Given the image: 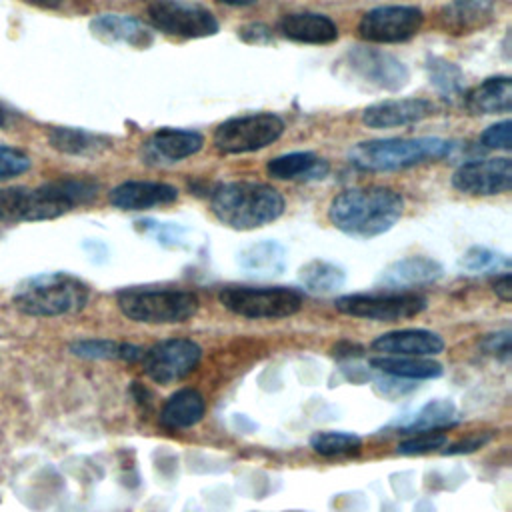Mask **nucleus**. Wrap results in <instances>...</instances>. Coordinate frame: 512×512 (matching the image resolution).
<instances>
[{
    "instance_id": "12",
    "label": "nucleus",
    "mask_w": 512,
    "mask_h": 512,
    "mask_svg": "<svg viewBox=\"0 0 512 512\" xmlns=\"http://www.w3.org/2000/svg\"><path fill=\"white\" fill-rule=\"evenodd\" d=\"M202 348L190 338L160 340L142 352V370L156 384H174L196 370Z\"/></svg>"
},
{
    "instance_id": "29",
    "label": "nucleus",
    "mask_w": 512,
    "mask_h": 512,
    "mask_svg": "<svg viewBox=\"0 0 512 512\" xmlns=\"http://www.w3.org/2000/svg\"><path fill=\"white\" fill-rule=\"evenodd\" d=\"M242 270L254 276H274L286 268V248L274 240H260L238 252Z\"/></svg>"
},
{
    "instance_id": "16",
    "label": "nucleus",
    "mask_w": 512,
    "mask_h": 512,
    "mask_svg": "<svg viewBox=\"0 0 512 512\" xmlns=\"http://www.w3.org/2000/svg\"><path fill=\"white\" fill-rule=\"evenodd\" d=\"M204 146V136L196 130L160 128L142 144V160L148 164H174L194 156Z\"/></svg>"
},
{
    "instance_id": "4",
    "label": "nucleus",
    "mask_w": 512,
    "mask_h": 512,
    "mask_svg": "<svg viewBox=\"0 0 512 512\" xmlns=\"http://www.w3.org/2000/svg\"><path fill=\"white\" fill-rule=\"evenodd\" d=\"M90 298V288L66 272L38 274L24 280L14 292V306L38 318H54L80 312Z\"/></svg>"
},
{
    "instance_id": "31",
    "label": "nucleus",
    "mask_w": 512,
    "mask_h": 512,
    "mask_svg": "<svg viewBox=\"0 0 512 512\" xmlns=\"http://www.w3.org/2000/svg\"><path fill=\"white\" fill-rule=\"evenodd\" d=\"M310 448L324 456V458H336V456H352L358 454L362 448V438L354 432H342V430H318L310 436Z\"/></svg>"
},
{
    "instance_id": "33",
    "label": "nucleus",
    "mask_w": 512,
    "mask_h": 512,
    "mask_svg": "<svg viewBox=\"0 0 512 512\" xmlns=\"http://www.w3.org/2000/svg\"><path fill=\"white\" fill-rule=\"evenodd\" d=\"M460 266L468 272H498V270L508 272L510 258L486 246H472L462 254Z\"/></svg>"
},
{
    "instance_id": "37",
    "label": "nucleus",
    "mask_w": 512,
    "mask_h": 512,
    "mask_svg": "<svg viewBox=\"0 0 512 512\" xmlns=\"http://www.w3.org/2000/svg\"><path fill=\"white\" fill-rule=\"evenodd\" d=\"M30 168V158L12 146L0 144V182L24 174Z\"/></svg>"
},
{
    "instance_id": "17",
    "label": "nucleus",
    "mask_w": 512,
    "mask_h": 512,
    "mask_svg": "<svg viewBox=\"0 0 512 512\" xmlns=\"http://www.w3.org/2000/svg\"><path fill=\"white\" fill-rule=\"evenodd\" d=\"M434 104L426 98H388L370 104L362 112V122L374 130L410 126L434 114Z\"/></svg>"
},
{
    "instance_id": "15",
    "label": "nucleus",
    "mask_w": 512,
    "mask_h": 512,
    "mask_svg": "<svg viewBox=\"0 0 512 512\" xmlns=\"http://www.w3.org/2000/svg\"><path fill=\"white\" fill-rule=\"evenodd\" d=\"M492 0H450L436 12V28L450 36H466L484 30L494 22Z\"/></svg>"
},
{
    "instance_id": "11",
    "label": "nucleus",
    "mask_w": 512,
    "mask_h": 512,
    "mask_svg": "<svg viewBox=\"0 0 512 512\" xmlns=\"http://www.w3.org/2000/svg\"><path fill=\"white\" fill-rule=\"evenodd\" d=\"M146 16L156 30L176 38H206L218 32L216 16L192 0H152Z\"/></svg>"
},
{
    "instance_id": "19",
    "label": "nucleus",
    "mask_w": 512,
    "mask_h": 512,
    "mask_svg": "<svg viewBox=\"0 0 512 512\" xmlns=\"http://www.w3.org/2000/svg\"><path fill=\"white\" fill-rule=\"evenodd\" d=\"M108 200L118 210L142 212L156 206H166L178 200V190L166 182L126 180L110 190Z\"/></svg>"
},
{
    "instance_id": "13",
    "label": "nucleus",
    "mask_w": 512,
    "mask_h": 512,
    "mask_svg": "<svg viewBox=\"0 0 512 512\" xmlns=\"http://www.w3.org/2000/svg\"><path fill=\"white\" fill-rule=\"evenodd\" d=\"M424 24V14L416 6L388 4L362 14L358 34L372 44H398L414 38Z\"/></svg>"
},
{
    "instance_id": "3",
    "label": "nucleus",
    "mask_w": 512,
    "mask_h": 512,
    "mask_svg": "<svg viewBox=\"0 0 512 512\" xmlns=\"http://www.w3.org/2000/svg\"><path fill=\"white\" fill-rule=\"evenodd\" d=\"M450 152V142L438 136L382 138L358 142L348 150V160L360 170L392 172L416 164L434 162Z\"/></svg>"
},
{
    "instance_id": "8",
    "label": "nucleus",
    "mask_w": 512,
    "mask_h": 512,
    "mask_svg": "<svg viewBox=\"0 0 512 512\" xmlns=\"http://www.w3.org/2000/svg\"><path fill=\"white\" fill-rule=\"evenodd\" d=\"M336 310L374 322H396L422 314L428 306L424 294L416 290H382V292H356L336 298Z\"/></svg>"
},
{
    "instance_id": "24",
    "label": "nucleus",
    "mask_w": 512,
    "mask_h": 512,
    "mask_svg": "<svg viewBox=\"0 0 512 512\" xmlns=\"http://www.w3.org/2000/svg\"><path fill=\"white\" fill-rule=\"evenodd\" d=\"M206 412L204 396L194 388L176 390L160 410V424L168 430H184L196 426Z\"/></svg>"
},
{
    "instance_id": "32",
    "label": "nucleus",
    "mask_w": 512,
    "mask_h": 512,
    "mask_svg": "<svg viewBox=\"0 0 512 512\" xmlns=\"http://www.w3.org/2000/svg\"><path fill=\"white\" fill-rule=\"evenodd\" d=\"M426 70H428V78L430 84L446 98H454L462 94L464 88V74L462 70L454 64L448 62L444 58L438 56H430L426 60Z\"/></svg>"
},
{
    "instance_id": "39",
    "label": "nucleus",
    "mask_w": 512,
    "mask_h": 512,
    "mask_svg": "<svg viewBox=\"0 0 512 512\" xmlns=\"http://www.w3.org/2000/svg\"><path fill=\"white\" fill-rule=\"evenodd\" d=\"M510 342H512L510 330H500V332L486 334L480 340V348L484 350V354L506 362V360H510V354H512V344Z\"/></svg>"
},
{
    "instance_id": "18",
    "label": "nucleus",
    "mask_w": 512,
    "mask_h": 512,
    "mask_svg": "<svg viewBox=\"0 0 512 512\" xmlns=\"http://www.w3.org/2000/svg\"><path fill=\"white\" fill-rule=\"evenodd\" d=\"M370 348L382 356H438L444 350L440 334L426 328H402L380 334Z\"/></svg>"
},
{
    "instance_id": "38",
    "label": "nucleus",
    "mask_w": 512,
    "mask_h": 512,
    "mask_svg": "<svg viewBox=\"0 0 512 512\" xmlns=\"http://www.w3.org/2000/svg\"><path fill=\"white\" fill-rule=\"evenodd\" d=\"M510 132H512V122L510 120H502L496 122L492 126H488L482 134H480V144L492 150H504L508 152L512 148V140H510Z\"/></svg>"
},
{
    "instance_id": "34",
    "label": "nucleus",
    "mask_w": 512,
    "mask_h": 512,
    "mask_svg": "<svg viewBox=\"0 0 512 512\" xmlns=\"http://www.w3.org/2000/svg\"><path fill=\"white\" fill-rule=\"evenodd\" d=\"M120 344L108 338H82L70 344V352L86 360H120Z\"/></svg>"
},
{
    "instance_id": "7",
    "label": "nucleus",
    "mask_w": 512,
    "mask_h": 512,
    "mask_svg": "<svg viewBox=\"0 0 512 512\" xmlns=\"http://www.w3.org/2000/svg\"><path fill=\"white\" fill-rule=\"evenodd\" d=\"M338 68L354 84L368 90L398 92L410 80L406 64L394 54L378 48L354 46L340 58Z\"/></svg>"
},
{
    "instance_id": "43",
    "label": "nucleus",
    "mask_w": 512,
    "mask_h": 512,
    "mask_svg": "<svg viewBox=\"0 0 512 512\" xmlns=\"http://www.w3.org/2000/svg\"><path fill=\"white\" fill-rule=\"evenodd\" d=\"M362 352H364V350H362V346L352 344V342H340L338 346H334V354H336V356L352 358V356H360Z\"/></svg>"
},
{
    "instance_id": "28",
    "label": "nucleus",
    "mask_w": 512,
    "mask_h": 512,
    "mask_svg": "<svg viewBox=\"0 0 512 512\" xmlns=\"http://www.w3.org/2000/svg\"><path fill=\"white\" fill-rule=\"evenodd\" d=\"M48 142L54 150L70 156H96L112 146V142L106 136L68 126L50 128Z\"/></svg>"
},
{
    "instance_id": "45",
    "label": "nucleus",
    "mask_w": 512,
    "mask_h": 512,
    "mask_svg": "<svg viewBox=\"0 0 512 512\" xmlns=\"http://www.w3.org/2000/svg\"><path fill=\"white\" fill-rule=\"evenodd\" d=\"M218 2L228 6H250V4H256L258 0H218Z\"/></svg>"
},
{
    "instance_id": "2",
    "label": "nucleus",
    "mask_w": 512,
    "mask_h": 512,
    "mask_svg": "<svg viewBox=\"0 0 512 512\" xmlns=\"http://www.w3.org/2000/svg\"><path fill=\"white\" fill-rule=\"evenodd\" d=\"M210 210L228 228L254 230L282 216L284 196L264 182H220L210 190Z\"/></svg>"
},
{
    "instance_id": "27",
    "label": "nucleus",
    "mask_w": 512,
    "mask_h": 512,
    "mask_svg": "<svg viewBox=\"0 0 512 512\" xmlns=\"http://www.w3.org/2000/svg\"><path fill=\"white\" fill-rule=\"evenodd\" d=\"M370 366L382 374L402 380H430L442 376L444 368L440 362L428 356H374Z\"/></svg>"
},
{
    "instance_id": "46",
    "label": "nucleus",
    "mask_w": 512,
    "mask_h": 512,
    "mask_svg": "<svg viewBox=\"0 0 512 512\" xmlns=\"http://www.w3.org/2000/svg\"><path fill=\"white\" fill-rule=\"evenodd\" d=\"M6 122V114H4V110H2V106H0V126Z\"/></svg>"
},
{
    "instance_id": "44",
    "label": "nucleus",
    "mask_w": 512,
    "mask_h": 512,
    "mask_svg": "<svg viewBox=\"0 0 512 512\" xmlns=\"http://www.w3.org/2000/svg\"><path fill=\"white\" fill-rule=\"evenodd\" d=\"M26 2L42 6V8H60L66 0H26Z\"/></svg>"
},
{
    "instance_id": "5",
    "label": "nucleus",
    "mask_w": 512,
    "mask_h": 512,
    "mask_svg": "<svg viewBox=\"0 0 512 512\" xmlns=\"http://www.w3.org/2000/svg\"><path fill=\"white\" fill-rule=\"evenodd\" d=\"M116 306L132 322L180 324L198 312L200 300L178 286H128L116 292Z\"/></svg>"
},
{
    "instance_id": "36",
    "label": "nucleus",
    "mask_w": 512,
    "mask_h": 512,
    "mask_svg": "<svg viewBox=\"0 0 512 512\" xmlns=\"http://www.w3.org/2000/svg\"><path fill=\"white\" fill-rule=\"evenodd\" d=\"M444 444H446V434L442 430H430V432L410 434L398 444L396 450L402 456H420V454H428L438 448H444Z\"/></svg>"
},
{
    "instance_id": "26",
    "label": "nucleus",
    "mask_w": 512,
    "mask_h": 512,
    "mask_svg": "<svg viewBox=\"0 0 512 512\" xmlns=\"http://www.w3.org/2000/svg\"><path fill=\"white\" fill-rule=\"evenodd\" d=\"M460 420L458 408L448 398H434L420 406L412 416L402 420L396 426L398 434H416V432H430V430H444L454 426Z\"/></svg>"
},
{
    "instance_id": "21",
    "label": "nucleus",
    "mask_w": 512,
    "mask_h": 512,
    "mask_svg": "<svg viewBox=\"0 0 512 512\" xmlns=\"http://www.w3.org/2000/svg\"><path fill=\"white\" fill-rule=\"evenodd\" d=\"M278 32L300 44H330L338 38V26L326 14L290 12L278 20Z\"/></svg>"
},
{
    "instance_id": "6",
    "label": "nucleus",
    "mask_w": 512,
    "mask_h": 512,
    "mask_svg": "<svg viewBox=\"0 0 512 512\" xmlns=\"http://www.w3.org/2000/svg\"><path fill=\"white\" fill-rule=\"evenodd\" d=\"M220 304L248 320H278L294 316L302 308V292L290 286H224Z\"/></svg>"
},
{
    "instance_id": "40",
    "label": "nucleus",
    "mask_w": 512,
    "mask_h": 512,
    "mask_svg": "<svg viewBox=\"0 0 512 512\" xmlns=\"http://www.w3.org/2000/svg\"><path fill=\"white\" fill-rule=\"evenodd\" d=\"M238 36L248 42V44H266L272 40V32L268 26L260 24V22H252V24H246L238 30Z\"/></svg>"
},
{
    "instance_id": "30",
    "label": "nucleus",
    "mask_w": 512,
    "mask_h": 512,
    "mask_svg": "<svg viewBox=\"0 0 512 512\" xmlns=\"http://www.w3.org/2000/svg\"><path fill=\"white\" fill-rule=\"evenodd\" d=\"M300 284L312 294H332L346 282V272L334 262L310 260L300 268Z\"/></svg>"
},
{
    "instance_id": "23",
    "label": "nucleus",
    "mask_w": 512,
    "mask_h": 512,
    "mask_svg": "<svg viewBox=\"0 0 512 512\" xmlns=\"http://www.w3.org/2000/svg\"><path fill=\"white\" fill-rule=\"evenodd\" d=\"M468 112L478 116L508 114L512 110V80L510 76H492L464 94Z\"/></svg>"
},
{
    "instance_id": "14",
    "label": "nucleus",
    "mask_w": 512,
    "mask_h": 512,
    "mask_svg": "<svg viewBox=\"0 0 512 512\" xmlns=\"http://www.w3.org/2000/svg\"><path fill=\"white\" fill-rule=\"evenodd\" d=\"M452 186L470 196H494L512 188V160L508 156L470 160L452 174Z\"/></svg>"
},
{
    "instance_id": "10",
    "label": "nucleus",
    "mask_w": 512,
    "mask_h": 512,
    "mask_svg": "<svg viewBox=\"0 0 512 512\" xmlns=\"http://www.w3.org/2000/svg\"><path fill=\"white\" fill-rule=\"evenodd\" d=\"M98 182L90 178H58L38 188H28L26 222L52 220L98 196Z\"/></svg>"
},
{
    "instance_id": "22",
    "label": "nucleus",
    "mask_w": 512,
    "mask_h": 512,
    "mask_svg": "<svg viewBox=\"0 0 512 512\" xmlns=\"http://www.w3.org/2000/svg\"><path fill=\"white\" fill-rule=\"evenodd\" d=\"M90 30L104 42H120L134 48H148L154 42L150 28L126 14H100L90 22Z\"/></svg>"
},
{
    "instance_id": "41",
    "label": "nucleus",
    "mask_w": 512,
    "mask_h": 512,
    "mask_svg": "<svg viewBox=\"0 0 512 512\" xmlns=\"http://www.w3.org/2000/svg\"><path fill=\"white\" fill-rule=\"evenodd\" d=\"M488 440H490V434L470 436V438H466V440H460V442L448 446V448L444 450V454H468V452H474V450L482 448Z\"/></svg>"
},
{
    "instance_id": "20",
    "label": "nucleus",
    "mask_w": 512,
    "mask_h": 512,
    "mask_svg": "<svg viewBox=\"0 0 512 512\" xmlns=\"http://www.w3.org/2000/svg\"><path fill=\"white\" fill-rule=\"evenodd\" d=\"M442 274L444 268L440 262L428 256H408L388 264L382 270L378 284H382L386 290H410L416 286L432 284L440 280Z\"/></svg>"
},
{
    "instance_id": "42",
    "label": "nucleus",
    "mask_w": 512,
    "mask_h": 512,
    "mask_svg": "<svg viewBox=\"0 0 512 512\" xmlns=\"http://www.w3.org/2000/svg\"><path fill=\"white\" fill-rule=\"evenodd\" d=\"M492 290L502 302H510L512 300V276H510V272H502L500 276H496V280L492 282Z\"/></svg>"
},
{
    "instance_id": "35",
    "label": "nucleus",
    "mask_w": 512,
    "mask_h": 512,
    "mask_svg": "<svg viewBox=\"0 0 512 512\" xmlns=\"http://www.w3.org/2000/svg\"><path fill=\"white\" fill-rule=\"evenodd\" d=\"M28 188L12 186L0 188V224H16L26 218Z\"/></svg>"
},
{
    "instance_id": "1",
    "label": "nucleus",
    "mask_w": 512,
    "mask_h": 512,
    "mask_svg": "<svg viewBox=\"0 0 512 512\" xmlns=\"http://www.w3.org/2000/svg\"><path fill=\"white\" fill-rule=\"evenodd\" d=\"M404 212V198L388 186H356L340 192L328 206L332 226L354 238L388 232Z\"/></svg>"
},
{
    "instance_id": "25",
    "label": "nucleus",
    "mask_w": 512,
    "mask_h": 512,
    "mask_svg": "<svg viewBox=\"0 0 512 512\" xmlns=\"http://www.w3.org/2000/svg\"><path fill=\"white\" fill-rule=\"evenodd\" d=\"M328 168V162L314 152H288L266 164L268 176L276 180H322Z\"/></svg>"
},
{
    "instance_id": "9",
    "label": "nucleus",
    "mask_w": 512,
    "mask_h": 512,
    "mask_svg": "<svg viewBox=\"0 0 512 512\" xmlns=\"http://www.w3.org/2000/svg\"><path fill=\"white\" fill-rule=\"evenodd\" d=\"M284 132V120L272 112L242 114L218 124L212 144L220 154L256 152L276 142Z\"/></svg>"
}]
</instances>
